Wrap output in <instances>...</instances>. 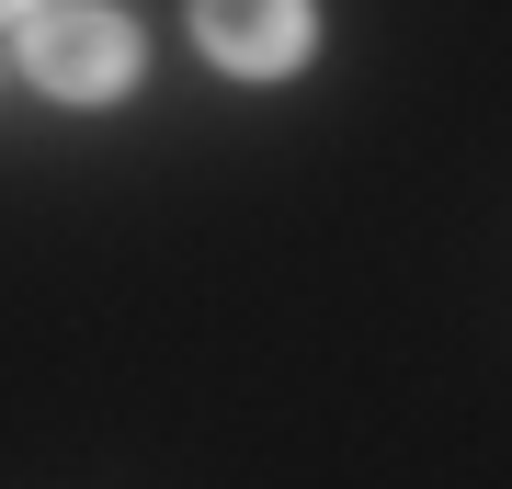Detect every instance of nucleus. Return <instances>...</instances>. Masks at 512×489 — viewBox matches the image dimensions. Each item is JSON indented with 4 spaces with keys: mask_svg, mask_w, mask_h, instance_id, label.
Instances as JSON below:
<instances>
[{
    "mask_svg": "<svg viewBox=\"0 0 512 489\" xmlns=\"http://www.w3.org/2000/svg\"><path fill=\"white\" fill-rule=\"evenodd\" d=\"M23 57H35V80L57 103H114V91H137V23L103 12V0H35Z\"/></svg>",
    "mask_w": 512,
    "mask_h": 489,
    "instance_id": "nucleus-1",
    "label": "nucleus"
},
{
    "mask_svg": "<svg viewBox=\"0 0 512 489\" xmlns=\"http://www.w3.org/2000/svg\"><path fill=\"white\" fill-rule=\"evenodd\" d=\"M194 46L239 80H285V69H308L319 12L308 0H194Z\"/></svg>",
    "mask_w": 512,
    "mask_h": 489,
    "instance_id": "nucleus-2",
    "label": "nucleus"
}]
</instances>
